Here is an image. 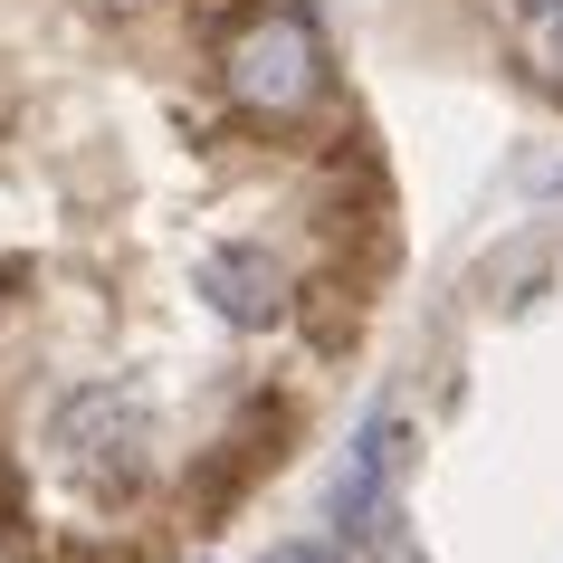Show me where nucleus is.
Here are the masks:
<instances>
[{"label":"nucleus","mask_w":563,"mask_h":563,"mask_svg":"<svg viewBox=\"0 0 563 563\" xmlns=\"http://www.w3.org/2000/svg\"><path fill=\"white\" fill-rule=\"evenodd\" d=\"M401 449H411V430H401V420H373V430L354 440V459H344V477H334V497H325L344 534H363L373 516H383V487L401 477Z\"/></svg>","instance_id":"nucleus-4"},{"label":"nucleus","mask_w":563,"mask_h":563,"mask_svg":"<svg viewBox=\"0 0 563 563\" xmlns=\"http://www.w3.org/2000/svg\"><path fill=\"white\" fill-rule=\"evenodd\" d=\"M201 297H210V316H230V325H277V316H287V297H297V287H287V267L267 258V249H210L201 258Z\"/></svg>","instance_id":"nucleus-3"},{"label":"nucleus","mask_w":563,"mask_h":563,"mask_svg":"<svg viewBox=\"0 0 563 563\" xmlns=\"http://www.w3.org/2000/svg\"><path fill=\"white\" fill-rule=\"evenodd\" d=\"M325 87V48L306 20H249L230 38V96L249 115H306Z\"/></svg>","instance_id":"nucleus-2"},{"label":"nucleus","mask_w":563,"mask_h":563,"mask_svg":"<svg viewBox=\"0 0 563 563\" xmlns=\"http://www.w3.org/2000/svg\"><path fill=\"white\" fill-rule=\"evenodd\" d=\"M506 10H516V20H534V30H544V20H554L563 0H506Z\"/></svg>","instance_id":"nucleus-6"},{"label":"nucleus","mask_w":563,"mask_h":563,"mask_svg":"<svg viewBox=\"0 0 563 563\" xmlns=\"http://www.w3.org/2000/svg\"><path fill=\"white\" fill-rule=\"evenodd\" d=\"M48 449H58V468L77 477V487L124 497V487L153 468V411H144V391H124V383L67 391L58 411H48Z\"/></svg>","instance_id":"nucleus-1"},{"label":"nucleus","mask_w":563,"mask_h":563,"mask_svg":"<svg viewBox=\"0 0 563 563\" xmlns=\"http://www.w3.org/2000/svg\"><path fill=\"white\" fill-rule=\"evenodd\" d=\"M534 48H544V67H554V77H563V10H554V20H544V30H534Z\"/></svg>","instance_id":"nucleus-5"}]
</instances>
